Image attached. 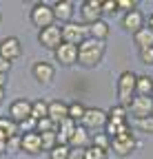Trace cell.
Returning <instances> with one entry per match:
<instances>
[{"instance_id":"obj_32","label":"cell","mask_w":153,"mask_h":159,"mask_svg":"<svg viewBox=\"0 0 153 159\" xmlns=\"http://www.w3.org/2000/svg\"><path fill=\"white\" fill-rule=\"evenodd\" d=\"M49 130H58V126H55L49 117L45 119H38V126H36V133H49Z\"/></svg>"},{"instance_id":"obj_23","label":"cell","mask_w":153,"mask_h":159,"mask_svg":"<svg viewBox=\"0 0 153 159\" xmlns=\"http://www.w3.org/2000/svg\"><path fill=\"white\" fill-rule=\"evenodd\" d=\"M136 95H142V97H151V95H153V80H151L149 75H138Z\"/></svg>"},{"instance_id":"obj_45","label":"cell","mask_w":153,"mask_h":159,"mask_svg":"<svg viewBox=\"0 0 153 159\" xmlns=\"http://www.w3.org/2000/svg\"><path fill=\"white\" fill-rule=\"evenodd\" d=\"M0 157H2V155H0Z\"/></svg>"},{"instance_id":"obj_11","label":"cell","mask_w":153,"mask_h":159,"mask_svg":"<svg viewBox=\"0 0 153 159\" xmlns=\"http://www.w3.org/2000/svg\"><path fill=\"white\" fill-rule=\"evenodd\" d=\"M53 57H55V62L62 64V66H73V64H78V47L62 42L53 51Z\"/></svg>"},{"instance_id":"obj_2","label":"cell","mask_w":153,"mask_h":159,"mask_svg":"<svg viewBox=\"0 0 153 159\" xmlns=\"http://www.w3.org/2000/svg\"><path fill=\"white\" fill-rule=\"evenodd\" d=\"M136 82H138V75L133 71H124L118 77V99H120V106H124L129 111L133 97H136Z\"/></svg>"},{"instance_id":"obj_26","label":"cell","mask_w":153,"mask_h":159,"mask_svg":"<svg viewBox=\"0 0 153 159\" xmlns=\"http://www.w3.org/2000/svg\"><path fill=\"white\" fill-rule=\"evenodd\" d=\"M42 139V150L51 152L55 146H58V130H49V133H40Z\"/></svg>"},{"instance_id":"obj_25","label":"cell","mask_w":153,"mask_h":159,"mask_svg":"<svg viewBox=\"0 0 153 159\" xmlns=\"http://www.w3.org/2000/svg\"><path fill=\"white\" fill-rule=\"evenodd\" d=\"M91 146H98V148H102V150H111V137L104 133V130H100V133H95V135H91Z\"/></svg>"},{"instance_id":"obj_44","label":"cell","mask_w":153,"mask_h":159,"mask_svg":"<svg viewBox=\"0 0 153 159\" xmlns=\"http://www.w3.org/2000/svg\"><path fill=\"white\" fill-rule=\"evenodd\" d=\"M0 22H2V13H0Z\"/></svg>"},{"instance_id":"obj_9","label":"cell","mask_w":153,"mask_h":159,"mask_svg":"<svg viewBox=\"0 0 153 159\" xmlns=\"http://www.w3.org/2000/svg\"><path fill=\"white\" fill-rule=\"evenodd\" d=\"M20 55H22V44L16 35H7V38L0 40V57L13 62V60H18Z\"/></svg>"},{"instance_id":"obj_16","label":"cell","mask_w":153,"mask_h":159,"mask_svg":"<svg viewBox=\"0 0 153 159\" xmlns=\"http://www.w3.org/2000/svg\"><path fill=\"white\" fill-rule=\"evenodd\" d=\"M67 117H69V104L60 102V99H53V102H49V119H51L55 126H60Z\"/></svg>"},{"instance_id":"obj_27","label":"cell","mask_w":153,"mask_h":159,"mask_svg":"<svg viewBox=\"0 0 153 159\" xmlns=\"http://www.w3.org/2000/svg\"><path fill=\"white\" fill-rule=\"evenodd\" d=\"M18 130H20V126H18L16 122H11L9 117H0V133H2L7 139L13 137V135H18Z\"/></svg>"},{"instance_id":"obj_3","label":"cell","mask_w":153,"mask_h":159,"mask_svg":"<svg viewBox=\"0 0 153 159\" xmlns=\"http://www.w3.org/2000/svg\"><path fill=\"white\" fill-rule=\"evenodd\" d=\"M29 20H31L33 27H38V31L55 25L53 9H51V5H47V2H36V5L31 7V11H29Z\"/></svg>"},{"instance_id":"obj_42","label":"cell","mask_w":153,"mask_h":159,"mask_svg":"<svg viewBox=\"0 0 153 159\" xmlns=\"http://www.w3.org/2000/svg\"><path fill=\"white\" fill-rule=\"evenodd\" d=\"M5 102V89H0V104Z\"/></svg>"},{"instance_id":"obj_33","label":"cell","mask_w":153,"mask_h":159,"mask_svg":"<svg viewBox=\"0 0 153 159\" xmlns=\"http://www.w3.org/2000/svg\"><path fill=\"white\" fill-rule=\"evenodd\" d=\"M107 115H109V119H122V122H127V108L124 106H113L111 111H107Z\"/></svg>"},{"instance_id":"obj_31","label":"cell","mask_w":153,"mask_h":159,"mask_svg":"<svg viewBox=\"0 0 153 159\" xmlns=\"http://www.w3.org/2000/svg\"><path fill=\"white\" fill-rule=\"evenodd\" d=\"M84 159H107V150H102L98 146H89V148H84Z\"/></svg>"},{"instance_id":"obj_8","label":"cell","mask_w":153,"mask_h":159,"mask_svg":"<svg viewBox=\"0 0 153 159\" xmlns=\"http://www.w3.org/2000/svg\"><path fill=\"white\" fill-rule=\"evenodd\" d=\"M11 122H16L18 126H20L22 122H27V119L31 117V102L29 99H13L11 106H9V115H7Z\"/></svg>"},{"instance_id":"obj_35","label":"cell","mask_w":153,"mask_h":159,"mask_svg":"<svg viewBox=\"0 0 153 159\" xmlns=\"http://www.w3.org/2000/svg\"><path fill=\"white\" fill-rule=\"evenodd\" d=\"M116 2H118V9H122L124 13H129V11H136V9H138L136 0H116Z\"/></svg>"},{"instance_id":"obj_12","label":"cell","mask_w":153,"mask_h":159,"mask_svg":"<svg viewBox=\"0 0 153 159\" xmlns=\"http://www.w3.org/2000/svg\"><path fill=\"white\" fill-rule=\"evenodd\" d=\"M31 75L36 77L38 84H51L53 77H55V69H53V64L45 62V60H38L31 66Z\"/></svg>"},{"instance_id":"obj_18","label":"cell","mask_w":153,"mask_h":159,"mask_svg":"<svg viewBox=\"0 0 153 159\" xmlns=\"http://www.w3.org/2000/svg\"><path fill=\"white\" fill-rule=\"evenodd\" d=\"M75 128H78V124L73 122V119H65V122L58 126V144H62V146H69V142H71V137H73V133H75Z\"/></svg>"},{"instance_id":"obj_37","label":"cell","mask_w":153,"mask_h":159,"mask_svg":"<svg viewBox=\"0 0 153 159\" xmlns=\"http://www.w3.org/2000/svg\"><path fill=\"white\" fill-rule=\"evenodd\" d=\"M118 11V2L116 0H109V2H102V16H111Z\"/></svg>"},{"instance_id":"obj_13","label":"cell","mask_w":153,"mask_h":159,"mask_svg":"<svg viewBox=\"0 0 153 159\" xmlns=\"http://www.w3.org/2000/svg\"><path fill=\"white\" fill-rule=\"evenodd\" d=\"M129 111L133 113L136 119H142V117L153 115V97L136 95V97H133V102H131V106H129Z\"/></svg>"},{"instance_id":"obj_20","label":"cell","mask_w":153,"mask_h":159,"mask_svg":"<svg viewBox=\"0 0 153 159\" xmlns=\"http://www.w3.org/2000/svg\"><path fill=\"white\" fill-rule=\"evenodd\" d=\"M69 146H71V148H89V146H91V135H89V130L82 128V126H78V128H75V133H73V137H71V142H69Z\"/></svg>"},{"instance_id":"obj_34","label":"cell","mask_w":153,"mask_h":159,"mask_svg":"<svg viewBox=\"0 0 153 159\" xmlns=\"http://www.w3.org/2000/svg\"><path fill=\"white\" fill-rule=\"evenodd\" d=\"M20 146H22V137L20 135H13V137L7 139V152H18Z\"/></svg>"},{"instance_id":"obj_40","label":"cell","mask_w":153,"mask_h":159,"mask_svg":"<svg viewBox=\"0 0 153 159\" xmlns=\"http://www.w3.org/2000/svg\"><path fill=\"white\" fill-rule=\"evenodd\" d=\"M11 64H13V62H9V60H5V57H0V73L7 75V73L11 71Z\"/></svg>"},{"instance_id":"obj_6","label":"cell","mask_w":153,"mask_h":159,"mask_svg":"<svg viewBox=\"0 0 153 159\" xmlns=\"http://www.w3.org/2000/svg\"><path fill=\"white\" fill-rule=\"evenodd\" d=\"M89 38V33H87V29L82 27V22H67V25H62V40L67 44H73V47H80L84 40Z\"/></svg>"},{"instance_id":"obj_5","label":"cell","mask_w":153,"mask_h":159,"mask_svg":"<svg viewBox=\"0 0 153 159\" xmlns=\"http://www.w3.org/2000/svg\"><path fill=\"white\" fill-rule=\"evenodd\" d=\"M38 42H40L45 49L55 51V49L65 42V40H62V27L51 25V27H47V29H40V31H38Z\"/></svg>"},{"instance_id":"obj_15","label":"cell","mask_w":153,"mask_h":159,"mask_svg":"<svg viewBox=\"0 0 153 159\" xmlns=\"http://www.w3.org/2000/svg\"><path fill=\"white\" fill-rule=\"evenodd\" d=\"M22 146L20 150L27 152V155H40L42 152V139H40V133H22Z\"/></svg>"},{"instance_id":"obj_7","label":"cell","mask_w":153,"mask_h":159,"mask_svg":"<svg viewBox=\"0 0 153 159\" xmlns=\"http://www.w3.org/2000/svg\"><path fill=\"white\" fill-rule=\"evenodd\" d=\"M136 148H138V139L133 137V133H124L111 139V150L118 157H129Z\"/></svg>"},{"instance_id":"obj_41","label":"cell","mask_w":153,"mask_h":159,"mask_svg":"<svg viewBox=\"0 0 153 159\" xmlns=\"http://www.w3.org/2000/svg\"><path fill=\"white\" fill-rule=\"evenodd\" d=\"M5 84H7V75L0 73V89H5Z\"/></svg>"},{"instance_id":"obj_1","label":"cell","mask_w":153,"mask_h":159,"mask_svg":"<svg viewBox=\"0 0 153 159\" xmlns=\"http://www.w3.org/2000/svg\"><path fill=\"white\" fill-rule=\"evenodd\" d=\"M104 51H107V42L95 40V38H87L78 47V64H82L87 69L98 66L102 62V57H104Z\"/></svg>"},{"instance_id":"obj_29","label":"cell","mask_w":153,"mask_h":159,"mask_svg":"<svg viewBox=\"0 0 153 159\" xmlns=\"http://www.w3.org/2000/svg\"><path fill=\"white\" fill-rule=\"evenodd\" d=\"M136 126L138 130H142V133H153V115H149V117H142V119H136Z\"/></svg>"},{"instance_id":"obj_38","label":"cell","mask_w":153,"mask_h":159,"mask_svg":"<svg viewBox=\"0 0 153 159\" xmlns=\"http://www.w3.org/2000/svg\"><path fill=\"white\" fill-rule=\"evenodd\" d=\"M36 126H38V119H33V117H29L27 122H22V124H20V128H25V133H33V130H36Z\"/></svg>"},{"instance_id":"obj_14","label":"cell","mask_w":153,"mask_h":159,"mask_svg":"<svg viewBox=\"0 0 153 159\" xmlns=\"http://www.w3.org/2000/svg\"><path fill=\"white\" fill-rule=\"evenodd\" d=\"M146 22V18L136 9V11H129V13H124L122 16V20H120V25H122V29L124 31H129V33H133V35H136L142 27H146L144 25Z\"/></svg>"},{"instance_id":"obj_28","label":"cell","mask_w":153,"mask_h":159,"mask_svg":"<svg viewBox=\"0 0 153 159\" xmlns=\"http://www.w3.org/2000/svg\"><path fill=\"white\" fill-rule=\"evenodd\" d=\"M84 113H87V106H84V104H80V102L69 104V119H73L75 124H80V122H82Z\"/></svg>"},{"instance_id":"obj_22","label":"cell","mask_w":153,"mask_h":159,"mask_svg":"<svg viewBox=\"0 0 153 159\" xmlns=\"http://www.w3.org/2000/svg\"><path fill=\"white\" fill-rule=\"evenodd\" d=\"M87 33H89V38H95V40H102L104 42L107 35H109V22L107 20H98V22L87 27Z\"/></svg>"},{"instance_id":"obj_10","label":"cell","mask_w":153,"mask_h":159,"mask_svg":"<svg viewBox=\"0 0 153 159\" xmlns=\"http://www.w3.org/2000/svg\"><path fill=\"white\" fill-rule=\"evenodd\" d=\"M80 18L82 22H87V27L102 20V2L100 0H84L80 5Z\"/></svg>"},{"instance_id":"obj_17","label":"cell","mask_w":153,"mask_h":159,"mask_svg":"<svg viewBox=\"0 0 153 159\" xmlns=\"http://www.w3.org/2000/svg\"><path fill=\"white\" fill-rule=\"evenodd\" d=\"M51 9H53L55 20H60L62 25H67V22L73 20V2L71 0H58L55 5H51Z\"/></svg>"},{"instance_id":"obj_43","label":"cell","mask_w":153,"mask_h":159,"mask_svg":"<svg viewBox=\"0 0 153 159\" xmlns=\"http://www.w3.org/2000/svg\"><path fill=\"white\" fill-rule=\"evenodd\" d=\"M149 27H151V29H153V16H151V18H149Z\"/></svg>"},{"instance_id":"obj_36","label":"cell","mask_w":153,"mask_h":159,"mask_svg":"<svg viewBox=\"0 0 153 159\" xmlns=\"http://www.w3.org/2000/svg\"><path fill=\"white\" fill-rule=\"evenodd\" d=\"M140 60H142V64H153V47H149V49H142L140 51Z\"/></svg>"},{"instance_id":"obj_30","label":"cell","mask_w":153,"mask_h":159,"mask_svg":"<svg viewBox=\"0 0 153 159\" xmlns=\"http://www.w3.org/2000/svg\"><path fill=\"white\" fill-rule=\"evenodd\" d=\"M69 152H71V146H62L58 144L51 152H49V159H69Z\"/></svg>"},{"instance_id":"obj_21","label":"cell","mask_w":153,"mask_h":159,"mask_svg":"<svg viewBox=\"0 0 153 159\" xmlns=\"http://www.w3.org/2000/svg\"><path fill=\"white\" fill-rule=\"evenodd\" d=\"M104 133L113 139V137H118V135H124V133H131V126L127 122H122V119H109L107 126H104Z\"/></svg>"},{"instance_id":"obj_19","label":"cell","mask_w":153,"mask_h":159,"mask_svg":"<svg viewBox=\"0 0 153 159\" xmlns=\"http://www.w3.org/2000/svg\"><path fill=\"white\" fill-rule=\"evenodd\" d=\"M133 44L138 47V51L153 47V29L151 27H142L136 35H133Z\"/></svg>"},{"instance_id":"obj_24","label":"cell","mask_w":153,"mask_h":159,"mask_svg":"<svg viewBox=\"0 0 153 159\" xmlns=\"http://www.w3.org/2000/svg\"><path fill=\"white\" fill-rule=\"evenodd\" d=\"M31 117L33 119L49 117V102H45V99H36V102H31Z\"/></svg>"},{"instance_id":"obj_4","label":"cell","mask_w":153,"mask_h":159,"mask_svg":"<svg viewBox=\"0 0 153 159\" xmlns=\"http://www.w3.org/2000/svg\"><path fill=\"white\" fill-rule=\"evenodd\" d=\"M107 122H109L107 111H102V108H98V106H87V113H84L82 122H80L78 126H82V128H87V130H95V128H102V130H104Z\"/></svg>"},{"instance_id":"obj_39","label":"cell","mask_w":153,"mask_h":159,"mask_svg":"<svg viewBox=\"0 0 153 159\" xmlns=\"http://www.w3.org/2000/svg\"><path fill=\"white\" fill-rule=\"evenodd\" d=\"M69 159H84V148H71Z\"/></svg>"}]
</instances>
